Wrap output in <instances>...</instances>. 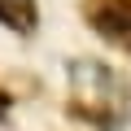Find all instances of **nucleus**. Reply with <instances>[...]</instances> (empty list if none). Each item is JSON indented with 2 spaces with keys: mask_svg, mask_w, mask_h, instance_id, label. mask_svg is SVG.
I'll return each instance as SVG.
<instances>
[{
  "mask_svg": "<svg viewBox=\"0 0 131 131\" xmlns=\"http://www.w3.org/2000/svg\"><path fill=\"white\" fill-rule=\"evenodd\" d=\"M92 26L131 48V0H96L92 5Z\"/></svg>",
  "mask_w": 131,
  "mask_h": 131,
  "instance_id": "1",
  "label": "nucleus"
},
{
  "mask_svg": "<svg viewBox=\"0 0 131 131\" xmlns=\"http://www.w3.org/2000/svg\"><path fill=\"white\" fill-rule=\"evenodd\" d=\"M0 22L13 31H35V0H0Z\"/></svg>",
  "mask_w": 131,
  "mask_h": 131,
  "instance_id": "2",
  "label": "nucleus"
}]
</instances>
